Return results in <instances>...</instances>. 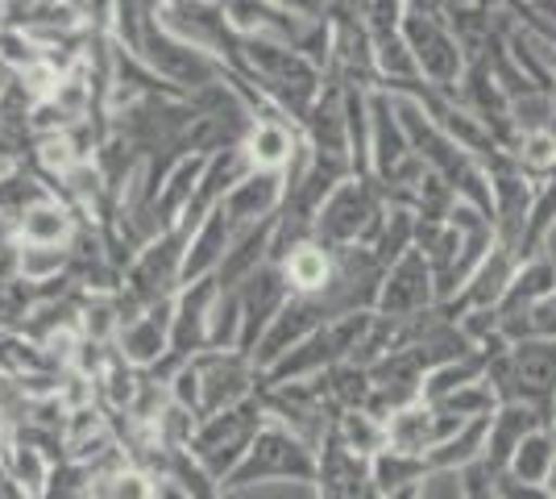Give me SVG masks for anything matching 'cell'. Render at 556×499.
<instances>
[{
  "label": "cell",
  "instance_id": "obj_17",
  "mask_svg": "<svg viewBox=\"0 0 556 499\" xmlns=\"http://www.w3.org/2000/svg\"><path fill=\"white\" fill-rule=\"evenodd\" d=\"M67 262H71L67 246H17L22 284H54Z\"/></svg>",
  "mask_w": 556,
  "mask_h": 499
},
{
  "label": "cell",
  "instance_id": "obj_9",
  "mask_svg": "<svg viewBox=\"0 0 556 499\" xmlns=\"http://www.w3.org/2000/svg\"><path fill=\"white\" fill-rule=\"evenodd\" d=\"M170 321H175V300L166 296L159 304L134 316L129 325H121L116 333V346H121V358L129 366H159V358L170 350Z\"/></svg>",
  "mask_w": 556,
  "mask_h": 499
},
{
  "label": "cell",
  "instance_id": "obj_6",
  "mask_svg": "<svg viewBox=\"0 0 556 499\" xmlns=\"http://www.w3.org/2000/svg\"><path fill=\"white\" fill-rule=\"evenodd\" d=\"M195 375H200V421L216 416V412H229V408L245 404L250 400V358L229 354V350H204V354L191 358Z\"/></svg>",
  "mask_w": 556,
  "mask_h": 499
},
{
  "label": "cell",
  "instance_id": "obj_8",
  "mask_svg": "<svg viewBox=\"0 0 556 499\" xmlns=\"http://www.w3.org/2000/svg\"><path fill=\"white\" fill-rule=\"evenodd\" d=\"M548 412L544 408H532V404H498V412L490 416V433H486V453H482V462H486L494 475H503L510 466V458L515 450L532 437L535 428H548Z\"/></svg>",
  "mask_w": 556,
  "mask_h": 499
},
{
  "label": "cell",
  "instance_id": "obj_21",
  "mask_svg": "<svg viewBox=\"0 0 556 499\" xmlns=\"http://www.w3.org/2000/svg\"><path fill=\"white\" fill-rule=\"evenodd\" d=\"M416 499H465L462 471H428L419 478Z\"/></svg>",
  "mask_w": 556,
  "mask_h": 499
},
{
  "label": "cell",
  "instance_id": "obj_20",
  "mask_svg": "<svg viewBox=\"0 0 556 499\" xmlns=\"http://www.w3.org/2000/svg\"><path fill=\"white\" fill-rule=\"evenodd\" d=\"M229 499H320V491L312 483H257V487H237Z\"/></svg>",
  "mask_w": 556,
  "mask_h": 499
},
{
  "label": "cell",
  "instance_id": "obj_18",
  "mask_svg": "<svg viewBox=\"0 0 556 499\" xmlns=\"http://www.w3.org/2000/svg\"><path fill=\"white\" fill-rule=\"evenodd\" d=\"M9 471H13V483H17V491L29 499H42L50 487V458L42 450H34V446H17V450L9 453Z\"/></svg>",
  "mask_w": 556,
  "mask_h": 499
},
{
  "label": "cell",
  "instance_id": "obj_1",
  "mask_svg": "<svg viewBox=\"0 0 556 499\" xmlns=\"http://www.w3.org/2000/svg\"><path fill=\"white\" fill-rule=\"evenodd\" d=\"M316 475V458L303 446L300 437L278 421H266L257 428V437L250 441L245 458L232 466V475L225 478V491L237 487H257V483H312Z\"/></svg>",
  "mask_w": 556,
  "mask_h": 499
},
{
  "label": "cell",
  "instance_id": "obj_11",
  "mask_svg": "<svg viewBox=\"0 0 556 499\" xmlns=\"http://www.w3.org/2000/svg\"><path fill=\"white\" fill-rule=\"evenodd\" d=\"M282 279L291 287V296H325L328 287H332V275H337V259H332V250L320 246V241H300V246H291L282 259Z\"/></svg>",
  "mask_w": 556,
  "mask_h": 499
},
{
  "label": "cell",
  "instance_id": "obj_16",
  "mask_svg": "<svg viewBox=\"0 0 556 499\" xmlns=\"http://www.w3.org/2000/svg\"><path fill=\"white\" fill-rule=\"evenodd\" d=\"M553 225H556V175H553V179H544V184H540V191H535L532 213H528V225H523V241H519V259H523V262L535 259Z\"/></svg>",
  "mask_w": 556,
  "mask_h": 499
},
{
  "label": "cell",
  "instance_id": "obj_5",
  "mask_svg": "<svg viewBox=\"0 0 556 499\" xmlns=\"http://www.w3.org/2000/svg\"><path fill=\"white\" fill-rule=\"evenodd\" d=\"M437 275H432V266L428 259L419 254V250H407L403 259L387 266V275H382V287H378V312H382V321H416L424 316V309L437 300Z\"/></svg>",
  "mask_w": 556,
  "mask_h": 499
},
{
  "label": "cell",
  "instance_id": "obj_15",
  "mask_svg": "<svg viewBox=\"0 0 556 499\" xmlns=\"http://www.w3.org/2000/svg\"><path fill=\"white\" fill-rule=\"evenodd\" d=\"M553 462H556V433L553 428H535L532 437L515 450V458H510V466L503 475L519 478V483H535V487H548Z\"/></svg>",
  "mask_w": 556,
  "mask_h": 499
},
{
  "label": "cell",
  "instance_id": "obj_3",
  "mask_svg": "<svg viewBox=\"0 0 556 499\" xmlns=\"http://www.w3.org/2000/svg\"><path fill=\"white\" fill-rule=\"evenodd\" d=\"M382 225H387V216L378 209V200H374V191L366 188V179L357 184V179H345V184H337V188L328 191V200L320 204V213L312 221V234L320 246H337V250H345V246H357V241L366 238H378L382 234Z\"/></svg>",
  "mask_w": 556,
  "mask_h": 499
},
{
  "label": "cell",
  "instance_id": "obj_10",
  "mask_svg": "<svg viewBox=\"0 0 556 499\" xmlns=\"http://www.w3.org/2000/svg\"><path fill=\"white\" fill-rule=\"evenodd\" d=\"M287 200V179L282 175H266V171H250L237 188L220 200V209L229 216L232 229H250V225H262L278 213V204Z\"/></svg>",
  "mask_w": 556,
  "mask_h": 499
},
{
  "label": "cell",
  "instance_id": "obj_2",
  "mask_svg": "<svg viewBox=\"0 0 556 499\" xmlns=\"http://www.w3.org/2000/svg\"><path fill=\"white\" fill-rule=\"evenodd\" d=\"M262 425H266L262 400H245V404L229 408V412L204 416V421L195 425V433H191L187 453L204 466L208 478H229L232 466L245 458V450H250V441L257 437Z\"/></svg>",
  "mask_w": 556,
  "mask_h": 499
},
{
  "label": "cell",
  "instance_id": "obj_12",
  "mask_svg": "<svg viewBox=\"0 0 556 499\" xmlns=\"http://www.w3.org/2000/svg\"><path fill=\"white\" fill-rule=\"evenodd\" d=\"M295 150H300L295 134H291V125L282 117L254 121L250 134H245V142H241V154H245L250 171H266V175H282V166L291 163Z\"/></svg>",
  "mask_w": 556,
  "mask_h": 499
},
{
  "label": "cell",
  "instance_id": "obj_7",
  "mask_svg": "<svg viewBox=\"0 0 556 499\" xmlns=\"http://www.w3.org/2000/svg\"><path fill=\"white\" fill-rule=\"evenodd\" d=\"M412 159V142H407V129L399 121L394 109V96L387 88H374L370 92V171L391 179L399 166Z\"/></svg>",
  "mask_w": 556,
  "mask_h": 499
},
{
  "label": "cell",
  "instance_id": "obj_19",
  "mask_svg": "<svg viewBox=\"0 0 556 499\" xmlns=\"http://www.w3.org/2000/svg\"><path fill=\"white\" fill-rule=\"evenodd\" d=\"M519 166L532 175V179H553L556 175V138L548 129H540V134H523V142H519Z\"/></svg>",
  "mask_w": 556,
  "mask_h": 499
},
{
  "label": "cell",
  "instance_id": "obj_4",
  "mask_svg": "<svg viewBox=\"0 0 556 499\" xmlns=\"http://www.w3.org/2000/svg\"><path fill=\"white\" fill-rule=\"evenodd\" d=\"M403 38H407V50L416 59L419 79H428L432 88L462 84L465 75L462 42L453 38V29H448V22H444L437 9L407 4V13H403Z\"/></svg>",
  "mask_w": 556,
  "mask_h": 499
},
{
  "label": "cell",
  "instance_id": "obj_22",
  "mask_svg": "<svg viewBox=\"0 0 556 499\" xmlns=\"http://www.w3.org/2000/svg\"><path fill=\"white\" fill-rule=\"evenodd\" d=\"M154 499H195V496L187 491L179 478L163 475V478H154Z\"/></svg>",
  "mask_w": 556,
  "mask_h": 499
},
{
  "label": "cell",
  "instance_id": "obj_14",
  "mask_svg": "<svg viewBox=\"0 0 556 499\" xmlns=\"http://www.w3.org/2000/svg\"><path fill=\"white\" fill-rule=\"evenodd\" d=\"M428 475V462L424 458H412V453H399V450H378L370 458V483L378 499H391L399 491H412L419 478Z\"/></svg>",
  "mask_w": 556,
  "mask_h": 499
},
{
  "label": "cell",
  "instance_id": "obj_13",
  "mask_svg": "<svg viewBox=\"0 0 556 499\" xmlns=\"http://www.w3.org/2000/svg\"><path fill=\"white\" fill-rule=\"evenodd\" d=\"M17 238L22 246H71L75 238V221L63 204L54 200H38L17 216Z\"/></svg>",
  "mask_w": 556,
  "mask_h": 499
}]
</instances>
